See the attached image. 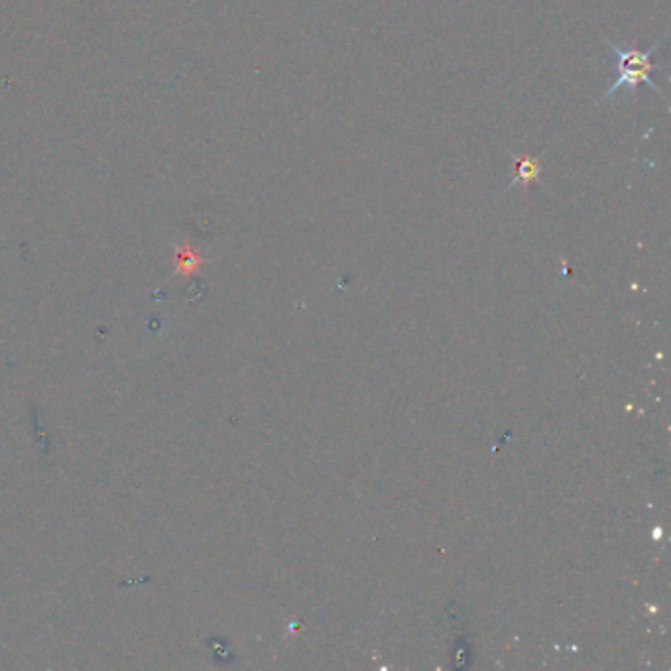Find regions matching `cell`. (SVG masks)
I'll return each mask as SVG.
<instances>
[{
	"label": "cell",
	"mask_w": 671,
	"mask_h": 671,
	"mask_svg": "<svg viewBox=\"0 0 671 671\" xmlns=\"http://www.w3.org/2000/svg\"><path fill=\"white\" fill-rule=\"evenodd\" d=\"M603 40L617 54L618 77L617 82L613 83L607 92L603 93L600 100L613 99V95L620 92V89H626L628 95H630V99L636 100V89L642 83L650 85L653 92L658 93L662 99H665L662 89L650 79V73L653 70L652 55L656 54V50H660L663 40L662 42H658V44H652V47H648V50H640V47L636 46V42H632V46L630 47L617 46L605 34H603Z\"/></svg>",
	"instance_id": "1"
},
{
	"label": "cell",
	"mask_w": 671,
	"mask_h": 671,
	"mask_svg": "<svg viewBox=\"0 0 671 671\" xmlns=\"http://www.w3.org/2000/svg\"><path fill=\"white\" fill-rule=\"evenodd\" d=\"M542 172H544V166L540 162V158L530 155H512V182L509 183L507 190H512L514 185L526 190L530 183L542 180Z\"/></svg>",
	"instance_id": "2"
}]
</instances>
